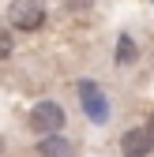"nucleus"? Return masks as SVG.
Here are the masks:
<instances>
[{
  "label": "nucleus",
  "instance_id": "1",
  "mask_svg": "<svg viewBox=\"0 0 154 157\" xmlns=\"http://www.w3.org/2000/svg\"><path fill=\"white\" fill-rule=\"evenodd\" d=\"M8 19H11L15 30L30 34V30H42V23H45V8L38 4V0H11V4H8Z\"/></svg>",
  "mask_w": 154,
  "mask_h": 157
},
{
  "label": "nucleus",
  "instance_id": "2",
  "mask_svg": "<svg viewBox=\"0 0 154 157\" xmlns=\"http://www.w3.org/2000/svg\"><path fill=\"white\" fill-rule=\"evenodd\" d=\"M30 127L38 135H60L64 131V109L56 101H38L30 109Z\"/></svg>",
  "mask_w": 154,
  "mask_h": 157
},
{
  "label": "nucleus",
  "instance_id": "3",
  "mask_svg": "<svg viewBox=\"0 0 154 157\" xmlns=\"http://www.w3.org/2000/svg\"><path fill=\"white\" fill-rule=\"evenodd\" d=\"M150 150H154V135L147 131V124L124 131V139H120V153L124 157H150Z\"/></svg>",
  "mask_w": 154,
  "mask_h": 157
},
{
  "label": "nucleus",
  "instance_id": "4",
  "mask_svg": "<svg viewBox=\"0 0 154 157\" xmlns=\"http://www.w3.org/2000/svg\"><path fill=\"white\" fill-rule=\"evenodd\" d=\"M79 97H83V105H87V112H90V120L102 124V120H105V97L98 94V86H94V82H83V86H79Z\"/></svg>",
  "mask_w": 154,
  "mask_h": 157
},
{
  "label": "nucleus",
  "instance_id": "5",
  "mask_svg": "<svg viewBox=\"0 0 154 157\" xmlns=\"http://www.w3.org/2000/svg\"><path fill=\"white\" fill-rule=\"evenodd\" d=\"M38 153L42 157H75V150H71V142L64 135H45V139L38 142Z\"/></svg>",
  "mask_w": 154,
  "mask_h": 157
},
{
  "label": "nucleus",
  "instance_id": "6",
  "mask_svg": "<svg viewBox=\"0 0 154 157\" xmlns=\"http://www.w3.org/2000/svg\"><path fill=\"white\" fill-rule=\"evenodd\" d=\"M120 64H132V60H136V45H132V37L128 34H120Z\"/></svg>",
  "mask_w": 154,
  "mask_h": 157
},
{
  "label": "nucleus",
  "instance_id": "7",
  "mask_svg": "<svg viewBox=\"0 0 154 157\" xmlns=\"http://www.w3.org/2000/svg\"><path fill=\"white\" fill-rule=\"evenodd\" d=\"M11 49H15V41H11V34H8L4 26H0V60H8V56H11Z\"/></svg>",
  "mask_w": 154,
  "mask_h": 157
},
{
  "label": "nucleus",
  "instance_id": "8",
  "mask_svg": "<svg viewBox=\"0 0 154 157\" xmlns=\"http://www.w3.org/2000/svg\"><path fill=\"white\" fill-rule=\"evenodd\" d=\"M90 4H94V0H64L68 11H90Z\"/></svg>",
  "mask_w": 154,
  "mask_h": 157
},
{
  "label": "nucleus",
  "instance_id": "9",
  "mask_svg": "<svg viewBox=\"0 0 154 157\" xmlns=\"http://www.w3.org/2000/svg\"><path fill=\"white\" fill-rule=\"evenodd\" d=\"M147 131H150V135H154V112H150V116H147Z\"/></svg>",
  "mask_w": 154,
  "mask_h": 157
},
{
  "label": "nucleus",
  "instance_id": "10",
  "mask_svg": "<svg viewBox=\"0 0 154 157\" xmlns=\"http://www.w3.org/2000/svg\"><path fill=\"white\" fill-rule=\"evenodd\" d=\"M0 153H4V139H0Z\"/></svg>",
  "mask_w": 154,
  "mask_h": 157
}]
</instances>
